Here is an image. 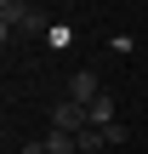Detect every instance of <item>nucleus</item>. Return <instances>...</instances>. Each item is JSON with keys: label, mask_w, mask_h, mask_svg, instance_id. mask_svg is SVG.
I'll return each mask as SVG.
<instances>
[{"label": "nucleus", "mask_w": 148, "mask_h": 154, "mask_svg": "<svg viewBox=\"0 0 148 154\" xmlns=\"http://www.w3.org/2000/svg\"><path fill=\"white\" fill-rule=\"evenodd\" d=\"M46 149H51V154H80V137H74V131H57V126H51Z\"/></svg>", "instance_id": "39448f33"}, {"label": "nucleus", "mask_w": 148, "mask_h": 154, "mask_svg": "<svg viewBox=\"0 0 148 154\" xmlns=\"http://www.w3.org/2000/svg\"><path fill=\"white\" fill-rule=\"evenodd\" d=\"M86 114H91V126H114V120H120V114H114V97H108V91H103V97H97V103H91Z\"/></svg>", "instance_id": "20e7f679"}, {"label": "nucleus", "mask_w": 148, "mask_h": 154, "mask_svg": "<svg viewBox=\"0 0 148 154\" xmlns=\"http://www.w3.org/2000/svg\"><path fill=\"white\" fill-rule=\"evenodd\" d=\"M23 17H29V0H0V34L11 40V29H23Z\"/></svg>", "instance_id": "7ed1b4c3"}, {"label": "nucleus", "mask_w": 148, "mask_h": 154, "mask_svg": "<svg viewBox=\"0 0 148 154\" xmlns=\"http://www.w3.org/2000/svg\"><path fill=\"white\" fill-rule=\"evenodd\" d=\"M46 46H57V51H68V23H51V29H46Z\"/></svg>", "instance_id": "0eeeda50"}, {"label": "nucleus", "mask_w": 148, "mask_h": 154, "mask_svg": "<svg viewBox=\"0 0 148 154\" xmlns=\"http://www.w3.org/2000/svg\"><path fill=\"white\" fill-rule=\"evenodd\" d=\"M51 126H57V131H86L91 114H86L74 97H57V103H51Z\"/></svg>", "instance_id": "f03ea898"}, {"label": "nucleus", "mask_w": 148, "mask_h": 154, "mask_svg": "<svg viewBox=\"0 0 148 154\" xmlns=\"http://www.w3.org/2000/svg\"><path fill=\"white\" fill-rule=\"evenodd\" d=\"M80 137V154H97V149H108V137L97 131V126H86V131H74Z\"/></svg>", "instance_id": "423d86ee"}, {"label": "nucleus", "mask_w": 148, "mask_h": 154, "mask_svg": "<svg viewBox=\"0 0 148 154\" xmlns=\"http://www.w3.org/2000/svg\"><path fill=\"white\" fill-rule=\"evenodd\" d=\"M63 97H74L80 109H91V103L103 97V80H97L91 69H74V74H68V86H63Z\"/></svg>", "instance_id": "f257e3e1"}, {"label": "nucleus", "mask_w": 148, "mask_h": 154, "mask_svg": "<svg viewBox=\"0 0 148 154\" xmlns=\"http://www.w3.org/2000/svg\"><path fill=\"white\" fill-rule=\"evenodd\" d=\"M97 131H103V137H108V149H120V143H125V137H131V131H125V126H120V120H114V126H97Z\"/></svg>", "instance_id": "6e6552de"}, {"label": "nucleus", "mask_w": 148, "mask_h": 154, "mask_svg": "<svg viewBox=\"0 0 148 154\" xmlns=\"http://www.w3.org/2000/svg\"><path fill=\"white\" fill-rule=\"evenodd\" d=\"M23 154H51V149H46V143H23Z\"/></svg>", "instance_id": "1a4fd4ad"}]
</instances>
